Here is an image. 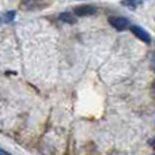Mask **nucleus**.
Here are the masks:
<instances>
[{"label":"nucleus","mask_w":155,"mask_h":155,"mask_svg":"<svg viewBox=\"0 0 155 155\" xmlns=\"http://www.w3.org/2000/svg\"><path fill=\"white\" fill-rule=\"evenodd\" d=\"M97 12V7L91 4H82L74 8V14L76 16H90Z\"/></svg>","instance_id":"obj_1"},{"label":"nucleus","mask_w":155,"mask_h":155,"mask_svg":"<svg viewBox=\"0 0 155 155\" xmlns=\"http://www.w3.org/2000/svg\"><path fill=\"white\" fill-rule=\"evenodd\" d=\"M109 23L118 31H123L129 26V21L127 18H121V16H112L109 18Z\"/></svg>","instance_id":"obj_2"},{"label":"nucleus","mask_w":155,"mask_h":155,"mask_svg":"<svg viewBox=\"0 0 155 155\" xmlns=\"http://www.w3.org/2000/svg\"><path fill=\"white\" fill-rule=\"evenodd\" d=\"M131 31L134 33V34L136 35L139 40H142L143 42H146V44H150L151 42V35L148 34V33L146 31L143 27H140V26H131Z\"/></svg>","instance_id":"obj_3"},{"label":"nucleus","mask_w":155,"mask_h":155,"mask_svg":"<svg viewBox=\"0 0 155 155\" xmlns=\"http://www.w3.org/2000/svg\"><path fill=\"white\" fill-rule=\"evenodd\" d=\"M60 21H63V22H65V23H75L76 22V19L74 18V14H71V12H63V14H60Z\"/></svg>","instance_id":"obj_4"},{"label":"nucleus","mask_w":155,"mask_h":155,"mask_svg":"<svg viewBox=\"0 0 155 155\" xmlns=\"http://www.w3.org/2000/svg\"><path fill=\"white\" fill-rule=\"evenodd\" d=\"M14 16H15V11H8V12H5L4 22H11L14 19Z\"/></svg>","instance_id":"obj_5"},{"label":"nucleus","mask_w":155,"mask_h":155,"mask_svg":"<svg viewBox=\"0 0 155 155\" xmlns=\"http://www.w3.org/2000/svg\"><path fill=\"white\" fill-rule=\"evenodd\" d=\"M0 155H12V154H10V153H8V151H5L4 148H2V147H0Z\"/></svg>","instance_id":"obj_6"},{"label":"nucleus","mask_w":155,"mask_h":155,"mask_svg":"<svg viewBox=\"0 0 155 155\" xmlns=\"http://www.w3.org/2000/svg\"><path fill=\"white\" fill-rule=\"evenodd\" d=\"M153 93H154V97H155V80H154V83H153Z\"/></svg>","instance_id":"obj_7"},{"label":"nucleus","mask_w":155,"mask_h":155,"mask_svg":"<svg viewBox=\"0 0 155 155\" xmlns=\"http://www.w3.org/2000/svg\"><path fill=\"white\" fill-rule=\"evenodd\" d=\"M153 147H154V148H155V139H154V140H153Z\"/></svg>","instance_id":"obj_8"}]
</instances>
